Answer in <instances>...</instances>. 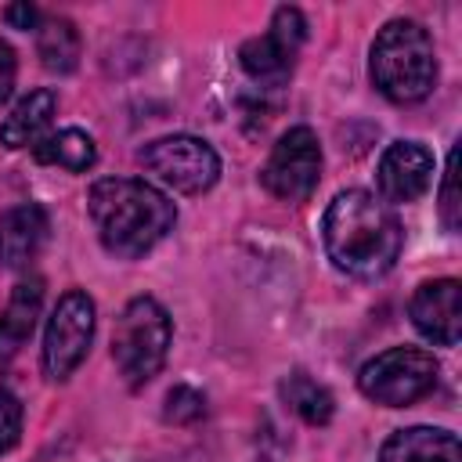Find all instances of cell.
I'll use <instances>...</instances> for the list:
<instances>
[{"mask_svg":"<svg viewBox=\"0 0 462 462\" xmlns=\"http://www.w3.org/2000/svg\"><path fill=\"white\" fill-rule=\"evenodd\" d=\"M321 242L328 260L350 278H383L401 256L404 231L379 195L346 188L321 217Z\"/></svg>","mask_w":462,"mask_h":462,"instance_id":"cell-1","label":"cell"},{"mask_svg":"<svg viewBox=\"0 0 462 462\" xmlns=\"http://www.w3.org/2000/svg\"><path fill=\"white\" fill-rule=\"evenodd\" d=\"M87 213L101 245L119 260L155 249L177 220V206L137 177H101L87 191Z\"/></svg>","mask_w":462,"mask_h":462,"instance_id":"cell-2","label":"cell"},{"mask_svg":"<svg viewBox=\"0 0 462 462\" xmlns=\"http://www.w3.org/2000/svg\"><path fill=\"white\" fill-rule=\"evenodd\" d=\"M368 72L383 97L393 105H415L437 87V51L433 36L411 22L393 18L386 22L368 51Z\"/></svg>","mask_w":462,"mask_h":462,"instance_id":"cell-3","label":"cell"},{"mask_svg":"<svg viewBox=\"0 0 462 462\" xmlns=\"http://www.w3.org/2000/svg\"><path fill=\"white\" fill-rule=\"evenodd\" d=\"M170 339H173V325L159 300L134 296L119 310L116 332H112V361L130 390H137L159 375Z\"/></svg>","mask_w":462,"mask_h":462,"instance_id":"cell-4","label":"cell"},{"mask_svg":"<svg viewBox=\"0 0 462 462\" xmlns=\"http://www.w3.org/2000/svg\"><path fill=\"white\" fill-rule=\"evenodd\" d=\"M437 379H440V365L422 346H390L372 361H365L357 372L361 393L383 408H408L422 401L426 393H433Z\"/></svg>","mask_w":462,"mask_h":462,"instance_id":"cell-5","label":"cell"},{"mask_svg":"<svg viewBox=\"0 0 462 462\" xmlns=\"http://www.w3.org/2000/svg\"><path fill=\"white\" fill-rule=\"evenodd\" d=\"M137 159L144 162V170H152L162 184H170L180 195H202L220 177V155L213 152V144L191 134L155 137L141 148Z\"/></svg>","mask_w":462,"mask_h":462,"instance_id":"cell-6","label":"cell"},{"mask_svg":"<svg viewBox=\"0 0 462 462\" xmlns=\"http://www.w3.org/2000/svg\"><path fill=\"white\" fill-rule=\"evenodd\" d=\"M94 325H97V310H94V300L83 292V289H69L51 318H47V332H43V372L47 379L61 383L69 379L87 350H90V339H94Z\"/></svg>","mask_w":462,"mask_h":462,"instance_id":"cell-7","label":"cell"},{"mask_svg":"<svg viewBox=\"0 0 462 462\" xmlns=\"http://www.w3.org/2000/svg\"><path fill=\"white\" fill-rule=\"evenodd\" d=\"M260 180L282 202H307L321 180V144H318L314 130L289 126L274 141V148L260 170Z\"/></svg>","mask_w":462,"mask_h":462,"instance_id":"cell-8","label":"cell"},{"mask_svg":"<svg viewBox=\"0 0 462 462\" xmlns=\"http://www.w3.org/2000/svg\"><path fill=\"white\" fill-rule=\"evenodd\" d=\"M307 40V22L296 7H278L274 18H271V29L263 36H253L238 47V61L242 69L256 79V83H267V87H278L289 79L292 65H296V54Z\"/></svg>","mask_w":462,"mask_h":462,"instance_id":"cell-9","label":"cell"},{"mask_svg":"<svg viewBox=\"0 0 462 462\" xmlns=\"http://www.w3.org/2000/svg\"><path fill=\"white\" fill-rule=\"evenodd\" d=\"M375 184H379V199L386 206L415 202L433 184V152L419 141H393L379 159Z\"/></svg>","mask_w":462,"mask_h":462,"instance_id":"cell-10","label":"cell"},{"mask_svg":"<svg viewBox=\"0 0 462 462\" xmlns=\"http://www.w3.org/2000/svg\"><path fill=\"white\" fill-rule=\"evenodd\" d=\"M411 325L437 346H455L462 336V285L455 278L422 282L408 303Z\"/></svg>","mask_w":462,"mask_h":462,"instance_id":"cell-11","label":"cell"},{"mask_svg":"<svg viewBox=\"0 0 462 462\" xmlns=\"http://www.w3.org/2000/svg\"><path fill=\"white\" fill-rule=\"evenodd\" d=\"M47 231H51V220H47L43 206L22 202V206L4 209L0 213V263L11 271L29 267L40 256Z\"/></svg>","mask_w":462,"mask_h":462,"instance_id":"cell-12","label":"cell"},{"mask_svg":"<svg viewBox=\"0 0 462 462\" xmlns=\"http://www.w3.org/2000/svg\"><path fill=\"white\" fill-rule=\"evenodd\" d=\"M54 112H58V94L40 87V90H29L0 123V144L18 152V148H36L47 134H51V123H54Z\"/></svg>","mask_w":462,"mask_h":462,"instance_id":"cell-13","label":"cell"},{"mask_svg":"<svg viewBox=\"0 0 462 462\" xmlns=\"http://www.w3.org/2000/svg\"><path fill=\"white\" fill-rule=\"evenodd\" d=\"M379 462H462V448L451 430L408 426L386 437Z\"/></svg>","mask_w":462,"mask_h":462,"instance_id":"cell-14","label":"cell"},{"mask_svg":"<svg viewBox=\"0 0 462 462\" xmlns=\"http://www.w3.org/2000/svg\"><path fill=\"white\" fill-rule=\"evenodd\" d=\"M40 310H43V278H22L11 289L7 307L0 310V361L14 357L25 346Z\"/></svg>","mask_w":462,"mask_h":462,"instance_id":"cell-15","label":"cell"},{"mask_svg":"<svg viewBox=\"0 0 462 462\" xmlns=\"http://www.w3.org/2000/svg\"><path fill=\"white\" fill-rule=\"evenodd\" d=\"M32 159L43 162V166L69 170V173H87L97 162V144H94L90 134H83L76 126H65V130H51L32 148Z\"/></svg>","mask_w":462,"mask_h":462,"instance_id":"cell-16","label":"cell"},{"mask_svg":"<svg viewBox=\"0 0 462 462\" xmlns=\"http://www.w3.org/2000/svg\"><path fill=\"white\" fill-rule=\"evenodd\" d=\"M36 51H40V61L47 72H72L76 61H79V32L69 18H58V14H47L40 18L36 25Z\"/></svg>","mask_w":462,"mask_h":462,"instance_id":"cell-17","label":"cell"},{"mask_svg":"<svg viewBox=\"0 0 462 462\" xmlns=\"http://www.w3.org/2000/svg\"><path fill=\"white\" fill-rule=\"evenodd\" d=\"M282 401L289 404V411H296L310 426H325L332 419V411H336L332 393L318 379H310L307 372H289L282 379Z\"/></svg>","mask_w":462,"mask_h":462,"instance_id":"cell-18","label":"cell"},{"mask_svg":"<svg viewBox=\"0 0 462 462\" xmlns=\"http://www.w3.org/2000/svg\"><path fill=\"white\" fill-rule=\"evenodd\" d=\"M162 415H166V422H177V426H184V422H195V419H202L206 415V397L199 393V390H191V386H173L170 393H166V408H162Z\"/></svg>","mask_w":462,"mask_h":462,"instance_id":"cell-19","label":"cell"},{"mask_svg":"<svg viewBox=\"0 0 462 462\" xmlns=\"http://www.w3.org/2000/svg\"><path fill=\"white\" fill-rule=\"evenodd\" d=\"M440 217H444L448 231H458V224H462V202H458V148L448 152L444 184H440Z\"/></svg>","mask_w":462,"mask_h":462,"instance_id":"cell-20","label":"cell"},{"mask_svg":"<svg viewBox=\"0 0 462 462\" xmlns=\"http://www.w3.org/2000/svg\"><path fill=\"white\" fill-rule=\"evenodd\" d=\"M22 437V404L11 390H0V451H11Z\"/></svg>","mask_w":462,"mask_h":462,"instance_id":"cell-21","label":"cell"},{"mask_svg":"<svg viewBox=\"0 0 462 462\" xmlns=\"http://www.w3.org/2000/svg\"><path fill=\"white\" fill-rule=\"evenodd\" d=\"M14 76H18L14 47H11L7 40H0V105L11 97V90H14Z\"/></svg>","mask_w":462,"mask_h":462,"instance_id":"cell-22","label":"cell"},{"mask_svg":"<svg viewBox=\"0 0 462 462\" xmlns=\"http://www.w3.org/2000/svg\"><path fill=\"white\" fill-rule=\"evenodd\" d=\"M4 18L14 29H36L40 25V11L32 4H11V7H4Z\"/></svg>","mask_w":462,"mask_h":462,"instance_id":"cell-23","label":"cell"}]
</instances>
